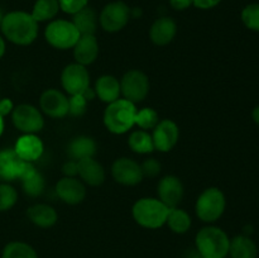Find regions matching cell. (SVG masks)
I'll list each match as a JSON object with an SVG mask.
<instances>
[{
	"label": "cell",
	"mask_w": 259,
	"mask_h": 258,
	"mask_svg": "<svg viewBox=\"0 0 259 258\" xmlns=\"http://www.w3.org/2000/svg\"><path fill=\"white\" fill-rule=\"evenodd\" d=\"M191 217L181 207H169L166 224L176 234H185L191 228Z\"/></svg>",
	"instance_id": "obj_26"
},
{
	"label": "cell",
	"mask_w": 259,
	"mask_h": 258,
	"mask_svg": "<svg viewBox=\"0 0 259 258\" xmlns=\"http://www.w3.org/2000/svg\"><path fill=\"white\" fill-rule=\"evenodd\" d=\"M72 23L81 35L83 34H95L96 28H98V17L94 9L85 7L80 12L73 14Z\"/></svg>",
	"instance_id": "obj_25"
},
{
	"label": "cell",
	"mask_w": 259,
	"mask_h": 258,
	"mask_svg": "<svg viewBox=\"0 0 259 258\" xmlns=\"http://www.w3.org/2000/svg\"><path fill=\"white\" fill-rule=\"evenodd\" d=\"M177 34V24L172 18L161 17L154 20L149 29V38L156 46H167Z\"/></svg>",
	"instance_id": "obj_19"
},
{
	"label": "cell",
	"mask_w": 259,
	"mask_h": 258,
	"mask_svg": "<svg viewBox=\"0 0 259 258\" xmlns=\"http://www.w3.org/2000/svg\"><path fill=\"white\" fill-rule=\"evenodd\" d=\"M60 10L58 0H37L33 5L30 14L34 18L35 22H47V20H52Z\"/></svg>",
	"instance_id": "obj_28"
},
{
	"label": "cell",
	"mask_w": 259,
	"mask_h": 258,
	"mask_svg": "<svg viewBox=\"0 0 259 258\" xmlns=\"http://www.w3.org/2000/svg\"><path fill=\"white\" fill-rule=\"evenodd\" d=\"M80 37V32L75 27L72 20H51L45 30V38L48 45L62 51L73 48Z\"/></svg>",
	"instance_id": "obj_6"
},
{
	"label": "cell",
	"mask_w": 259,
	"mask_h": 258,
	"mask_svg": "<svg viewBox=\"0 0 259 258\" xmlns=\"http://www.w3.org/2000/svg\"><path fill=\"white\" fill-rule=\"evenodd\" d=\"M18 201V192L8 182H0V212L12 209Z\"/></svg>",
	"instance_id": "obj_32"
},
{
	"label": "cell",
	"mask_w": 259,
	"mask_h": 258,
	"mask_svg": "<svg viewBox=\"0 0 259 258\" xmlns=\"http://www.w3.org/2000/svg\"><path fill=\"white\" fill-rule=\"evenodd\" d=\"M136 104L126 99H118L108 104L104 111V124L113 134H124L136 125Z\"/></svg>",
	"instance_id": "obj_3"
},
{
	"label": "cell",
	"mask_w": 259,
	"mask_h": 258,
	"mask_svg": "<svg viewBox=\"0 0 259 258\" xmlns=\"http://www.w3.org/2000/svg\"><path fill=\"white\" fill-rule=\"evenodd\" d=\"M227 200L224 192L218 187H207L199 195L195 204L197 218L204 223H215L224 214Z\"/></svg>",
	"instance_id": "obj_5"
},
{
	"label": "cell",
	"mask_w": 259,
	"mask_h": 258,
	"mask_svg": "<svg viewBox=\"0 0 259 258\" xmlns=\"http://www.w3.org/2000/svg\"><path fill=\"white\" fill-rule=\"evenodd\" d=\"M78 162V176L83 184L100 186L105 181V169L95 158H85Z\"/></svg>",
	"instance_id": "obj_20"
},
{
	"label": "cell",
	"mask_w": 259,
	"mask_h": 258,
	"mask_svg": "<svg viewBox=\"0 0 259 258\" xmlns=\"http://www.w3.org/2000/svg\"><path fill=\"white\" fill-rule=\"evenodd\" d=\"M169 4L175 10H185L192 5V0H169Z\"/></svg>",
	"instance_id": "obj_40"
},
{
	"label": "cell",
	"mask_w": 259,
	"mask_h": 258,
	"mask_svg": "<svg viewBox=\"0 0 259 258\" xmlns=\"http://www.w3.org/2000/svg\"><path fill=\"white\" fill-rule=\"evenodd\" d=\"M14 151L23 161L33 163L42 157L45 144L37 134H23L15 142Z\"/></svg>",
	"instance_id": "obj_17"
},
{
	"label": "cell",
	"mask_w": 259,
	"mask_h": 258,
	"mask_svg": "<svg viewBox=\"0 0 259 258\" xmlns=\"http://www.w3.org/2000/svg\"><path fill=\"white\" fill-rule=\"evenodd\" d=\"M123 99L137 104L143 101L149 93V78L143 71L129 70L120 80Z\"/></svg>",
	"instance_id": "obj_8"
},
{
	"label": "cell",
	"mask_w": 259,
	"mask_h": 258,
	"mask_svg": "<svg viewBox=\"0 0 259 258\" xmlns=\"http://www.w3.org/2000/svg\"><path fill=\"white\" fill-rule=\"evenodd\" d=\"M252 118H253V120H254V123L258 124V125H259V106H257V108L253 109Z\"/></svg>",
	"instance_id": "obj_41"
},
{
	"label": "cell",
	"mask_w": 259,
	"mask_h": 258,
	"mask_svg": "<svg viewBox=\"0 0 259 258\" xmlns=\"http://www.w3.org/2000/svg\"><path fill=\"white\" fill-rule=\"evenodd\" d=\"M131 9L123 2L109 3L101 10L99 23L105 32L115 33L123 29L129 22Z\"/></svg>",
	"instance_id": "obj_10"
},
{
	"label": "cell",
	"mask_w": 259,
	"mask_h": 258,
	"mask_svg": "<svg viewBox=\"0 0 259 258\" xmlns=\"http://www.w3.org/2000/svg\"><path fill=\"white\" fill-rule=\"evenodd\" d=\"M128 144L132 151L138 154H148L154 151L152 134L143 129H137V131L132 132L128 139Z\"/></svg>",
	"instance_id": "obj_27"
},
{
	"label": "cell",
	"mask_w": 259,
	"mask_h": 258,
	"mask_svg": "<svg viewBox=\"0 0 259 258\" xmlns=\"http://www.w3.org/2000/svg\"><path fill=\"white\" fill-rule=\"evenodd\" d=\"M20 182H22L24 192L30 197L40 196V195L43 194V191H45V177H43V175L40 174V172L37 171V168H35L34 171L30 172L29 175L23 177V179L20 180Z\"/></svg>",
	"instance_id": "obj_30"
},
{
	"label": "cell",
	"mask_w": 259,
	"mask_h": 258,
	"mask_svg": "<svg viewBox=\"0 0 259 258\" xmlns=\"http://www.w3.org/2000/svg\"><path fill=\"white\" fill-rule=\"evenodd\" d=\"M179 137L180 129L174 120H171V119L159 120L152 132L154 149L164 152V153L169 152L177 144Z\"/></svg>",
	"instance_id": "obj_14"
},
{
	"label": "cell",
	"mask_w": 259,
	"mask_h": 258,
	"mask_svg": "<svg viewBox=\"0 0 259 258\" xmlns=\"http://www.w3.org/2000/svg\"><path fill=\"white\" fill-rule=\"evenodd\" d=\"M67 153L73 161L93 158L96 153V142L91 137H76L68 143Z\"/></svg>",
	"instance_id": "obj_23"
},
{
	"label": "cell",
	"mask_w": 259,
	"mask_h": 258,
	"mask_svg": "<svg viewBox=\"0 0 259 258\" xmlns=\"http://www.w3.org/2000/svg\"><path fill=\"white\" fill-rule=\"evenodd\" d=\"M158 199L168 207H176L184 197L185 189L181 180L174 175H167L157 186Z\"/></svg>",
	"instance_id": "obj_15"
},
{
	"label": "cell",
	"mask_w": 259,
	"mask_h": 258,
	"mask_svg": "<svg viewBox=\"0 0 259 258\" xmlns=\"http://www.w3.org/2000/svg\"><path fill=\"white\" fill-rule=\"evenodd\" d=\"M143 177H156L161 172V163L156 158H148L141 164Z\"/></svg>",
	"instance_id": "obj_36"
},
{
	"label": "cell",
	"mask_w": 259,
	"mask_h": 258,
	"mask_svg": "<svg viewBox=\"0 0 259 258\" xmlns=\"http://www.w3.org/2000/svg\"><path fill=\"white\" fill-rule=\"evenodd\" d=\"M222 0H192V5H195L199 9H211L217 7Z\"/></svg>",
	"instance_id": "obj_39"
},
{
	"label": "cell",
	"mask_w": 259,
	"mask_h": 258,
	"mask_svg": "<svg viewBox=\"0 0 259 258\" xmlns=\"http://www.w3.org/2000/svg\"><path fill=\"white\" fill-rule=\"evenodd\" d=\"M200 258H202V257H200Z\"/></svg>",
	"instance_id": "obj_45"
},
{
	"label": "cell",
	"mask_w": 259,
	"mask_h": 258,
	"mask_svg": "<svg viewBox=\"0 0 259 258\" xmlns=\"http://www.w3.org/2000/svg\"><path fill=\"white\" fill-rule=\"evenodd\" d=\"M13 109H14V104H13V101L9 98H0V115L3 118L12 114Z\"/></svg>",
	"instance_id": "obj_38"
},
{
	"label": "cell",
	"mask_w": 259,
	"mask_h": 258,
	"mask_svg": "<svg viewBox=\"0 0 259 258\" xmlns=\"http://www.w3.org/2000/svg\"><path fill=\"white\" fill-rule=\"evenodd\" d=\"M242 22L248 29L259 32V4L253 3V4L247 5L242 10Z\"/></svg>",
	"instance_id": "obj_33"
},
{
	"label": "cell",
	"mask_w": 259,
	"mask_h": 258,
	"mask_svg": "<svg viewBox=\"0 0 259 258\" xmlns=\"http://www.w3.org/2000/svg\"><path fill=\"white\" fill-rule=\"evenodd\" d=\"M3 17H4V15H3L2 10H0V24H2V20H3Z\"/></svg>",
	"instance_id": "obj_44"
},
{
	"label": "cell",
	"mask_w": 259,
	"mask_h": 258,
	"mask_svg": "<svg viewBox=\"0 0 259 258\" xmlns=\"http://www.w3.org/2000/svg\"><path fill=\"white\" fill-rule=\"evenodd\" d=\"M30 164L23 161L14 148L0 149V181L10 184L20 180Z\"/></svg>",
	"instance_id": "obj_11"
},
{
	"label": "cell",
	"mask_w": 259,
	"mask_h": 258,
	"mask_svg": "<svg viewBox=\"0 0 259 258\" xmlns=\"http://www.w3.org/2000/svg\"><path fill=\"white\" fill-rule=\"evenodd\" d=\"M169 207L156 197H142L133 205L132 214L137 224L147 229H158L166 224Z\"/></svg>",
	"instance_id": "obj_4"
},
{
	"label": "cell",
	"mask_w": 259,
	"mask_h": 258,
	"mask_svg": "<svg viewBox=\"0 0 259 258\" xmlns=\"http://www.w3.org/2000/svg\"><path fill=\"white\" fill-rule=\"evenodd\" d=\"M4 53H5V40H4V38L0 35V60L3 58Z\"/></svg>",
	"instance_id": "obj_42"
},
{
	"label": "cell",
	"mask_w": 259,
	"mask_h": 258,
	"mask_svg": "<svg viewBox=\"0 0 259 258\" xmlns=\"http://www.w3.org/2000/svg\"><path fill=\"white\" fill-rule=\"evenodd\" d=\"M111 175L118 184L124 186H136L143 180L141 164L128 157H121L114 161Z\"/></svg>",
	"instance_id": "obj_12"
},
{
	"label": "cell",
	"mask_w": 259,
	"mask_h": 258,
	"mask_svg": "<svg viewBox=\"0 0 259 258\" xmlns=\"http://www.w3.org/2000/svg\"><path fill=\"white\" fill-rule=\"evenodd\" d=\"M28 219L39 228H51L57 223L58 215L53 206L48 204H35L28 209Z\"/></svg>",
	"instance_id": "obj_22"
},
{
	"label": "cell",
	"mask_w": 259,
	"mask_h": 258,
	"mask_svg": "<svg viewBox=\"0 0 259 258\" xmlns=\"http://www.w3.org/2000/svg\"><path fill=\"white\" fill-rule=\"evenodd\" d=\"M89 101L83 95H72L68 98V114L72 116H82L86 113Z\"/></svg>",
	"instance_id": "obj_34"
},
{
	"label": "cell",
	"mask_w": 259,
	"mask_h": 258,
	"mask_svg": "<svg viewBox=\"0 0 259 258\" xmlns=\"http://www.w3.org/2000/svg\"><path fill=\"white\" fill-rule=\"evenodd\" d=\"M61 85L70 96L81 95L90 88V73L86 66L70 63L61 73Z\"/></svg>",
	"instance_id": "obj_9"
},
{
	"label": "cell",
	"mask_w": 259,
	"mask_h": 258,
	"mask_svg": "<svg viewBox=\"0 0 259 258\" xmlns=\"http://www.w3.org/2000/svg\"><path fill=\"white\" fill-rule=\"evenodd\" d=\"M2 258H38V254L28 243L13 240L3 248Z\"/></svg>",
	"instance_id": "obj_29"
},
{
	"label": "cell",
	"mask_w": 259,
	"mask_h": 258,
	"mask_svg": "<svg viewBox=\"0 0 259 258\" xmlns=\"http://www.w3.org/2000/svg\"><path fill=\"white\" fill-rule=\"evenodd\" d=\"M195 245L202 258H225L229 253L230 239L222 228L207 225L197 232Z\"/></svg>",
	"instance_id": "obj_2"
},
{
	"label": "cell",
	"mask_w": 259,
	"mask_h": 258,
	"mask_svg": "<svg viewBox=\"0 0 259 258\" xmlns=\"http://www.w3.org/2000/svg\"><path fill=\"white\" fill-rule=\"evenodd\" d=\"M73 57L76 63L89 66L95 62L99 56V42L95 34H83L73 46Z\"/></svg>",
	"instance_id": "obj_18"
},
{
	"label": "cell",
	"mask_w": 259,
	"mask_h": 258,
	"mask_svg": "<svg viewBox=\"0 0 259 258\" xmlns=\"http://www.w3.org/2000/svg\"><path fill=\"white\" fill-rule=\"evenodd\" d=\"M12 121L23 134H37L45 126L43 113L32 104H19L12 111Z\"/></svg>",
	"instance_id": "obj_7"
},
{
	"label": "cell",
	"mask_w": 259,
	"mask_h": 258,
	"mask_svg": "<svg viewBox=\"0 0 259 258\" xmlns=\"http://www.w3.org/2000/svg\"><path fill=\"white\" fill-rule=\"evenodd\" d=\"M62 174L66 177H76L78 176V162L77 161H71L66 162L62 166Z\"/></svg>",
	"instance_id": "obj_37"
},
{
	"label": "cell",
	"mask_w": 259,
	"mask_h": 258,
	"mask_svg": "<svg viewBox=\"0 0 259 258\" xmlns=\"http://www.w3.org/2000/svg\"><path fill=\"white\" fill-rule=\"evenodd\" d=\"M0 29L9 42L17 46H29L38 35V22L30 13L15 10L3 17Z\"/></svg>",
	"instance_id": "obj_1"
},
{
	"label": "cell",
	"mask_w": 259,
	"mask_h": 258,
	"mask_svg": "<svg viewBox=\"0 0 259 258\" xmlns=\"http://www.w3.org/2000/svg\"><path fill=\"white\" fill-rule=\"evenodd\" d=\"M57 196L68 205H77L85 200L86 187L77 177H62L56 184Z\"/></svg>",
	"instance_id": "obj_16"
},
{
	"label": "cell",
	"mask_w": 259,
	"mask_h": 258,
	"mask_svg": "<svg viewBox=\"0 0 259 258\" xmlns=\"http://www.w3.org/2000/svg\"><path fill=\"white\" fill-rule=\"evenodd\" d=\"M228 254L232 258H257L258 248L248 235H237L230 239Z\"/></svg>",
	"instance_id": "obj_24"
},
{
	"label": "cell",
	"mask_w": 259,
	"mask_h": 258,
	"mask_svg": "<svg viewBox=\"0 0 259 258\" xmlns=\"http://www.w3.org/2000/svg\"><path fill=\"white\" fill-rule=\"evenodd\" d=\"M39 108L50 118H65L68 114V98L57 89H48L40 95Z\"/></svg>",
	"instance_id": "obj_13"
},
{
	"label": "cell",
	"mask_w": 259,
	"mask_h": 258,
	"mask_svg": "<svg viewBox=\"0 0 259 258\" xmlns=\"http://www.w3.org/2000/svg\"><path fill=\"white\" fill-rule=\"evenodd\" d=\"M94 90L101 101L110 104L120 99V81L113 75H103L96 80Z\"/></svg>",
	"instance_id": "obj_21"
},
{
	"label": "cell",
	"mask_w": 259,
	"mask_h": 258,
	"mask_svg": "<svg viewBox=\"0 0 259 258\" xmlns=\"http://www.w3.org/2000/svg\"><path fill=\"white\" fill-rule=\"evenodd\" d=\"M58 3H60V8L62 12L73 15L75 13L88 7L89 0H58Z\"/></svg>",
	"instance_id": "obj_35"
},
{
	"label": "cell",
	"mask_w": 259,
	"mask_h": 258,
	"mask_svg": "<svg viewBox=\"0 0 259 258\" xmlns=\"http://www.w3.org/2000/svg\"><path fill=\"white\" fill-rule=\"evenodd\" d=\"M159 116L157 111L152 108H143L141 110H137L136 115V125L143 131H153L154 126L158 124Z\"/></svg>",
	"instance_id": "obj_31"
},
{
	"label": "cell",
	"mask_w": 259,
	"mask_h": 258,
	"mask_svg": "<svg viewBox=\"0 0 259 258\" xmlns=\"http://www.w3.org/2000/svg\"><path fill=\"white\" fill-rule=\"evenodd\" d=\"M4 128H5L4 118H3V116L0 115V137H2V136H3V133H4Z\"/></svg>",
	"instance_id": "obj_43"
}]
</instances>
